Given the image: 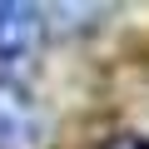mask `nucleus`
Returning <instances> with one entry per match:
<instances>
[{"instance_id":"obj_3","label":"nucleus","mask_w":149,"mask_h":149,"mask_svg":"<svg viewBox=\"0 0 149 149\" xmlns=\"http://www.w3.org/2000/svg\"><path fill=\"white\" fill-rule=\"evenodd\" d=\"M85 149H149L144 134H104V139H90Z\"/></svg>"},{"instance_id":"obj_1","label":"nucleus","mask_w":149,"mask_h":149,"mask_svg":"<svg viewBox=\"0 0 149 149\" xmlns=\"http://www.w3.org/2000/svg\"><path fill=\"white\" fill-rule=\"evenodd\" d=\"M45 40V15L20 0H0V80H10V70L30 65Z\"/></svg>"},{"instance_id":"obj_2","label":"nucleus","mask_w":149,"mask_h":149,"mask_svg":"<svg viewBox=\"0 0 149 149\" xmlns=\"http://www.w3.org/2000/svg\"><path fill=\"white\" fill-rule=\"evenodd\" d=\"M0 149H45V114L15 80H0Z\"/></svg>"}]
</instances>
